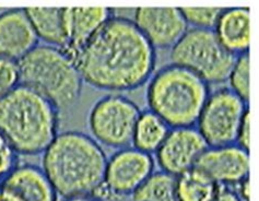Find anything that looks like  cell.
<instances>
[{
    "label": "cell",
    "mask_w": 259,
    "mask_h": 201,
    "mask_svg": "<svg viewBox=\"0 0 259 201\" xmlns=\"http://www.w3.org/2000/svg\"><path fill=\"white\" fill-rule=\"evenodd\" d=\"M74 62L83 83L120 93L149 81L155 70L156 51L132 19L113 15L77 54Z\"/></svg>",
    "instance_id": "cell-1"
},
{
    "label": "cell",
    "mask_w": 259,
    "mask_h": 201,
    "mask_svg": "<svg viewBox=\"0 0 259 201\" xmlns=\"http://www.w3.org/2000/svg\"><path fill=\"white\" fill-rule=\"evenodd\" d=\"M107 156L98 141L81 131L59 132L45 150L42 170L64 199L92 196L103 190Z\"/></svg>",
    "instance_id": "cell-2"
},
{
    "label": "cell",
    "mask_w": 259,
    "mask_h": 201,
    "mask_svg": "<svg viewBox=\"0 0 259 201\" xmlns=\"http://www.w3.org/2000/svg\"><path fill=\"white\" fill-rule=\"evenodd\" d=\"M59 111L23 84L0 98V135L16 154L38 156L58 135Z\"/></svg>",
    "instance_id": "cell-3"
},
{
    "label": "cell",
    "mask_w": 259,
    "mask_h": 201,
    "mask_svg": "<svg viewBox=\"0 0 259 201\" xmlns=\"http://www.w3.org/2000/svg\"><path fill=\"white\" fill-rule=\"evenodd\" d=\"M210 86L195 73L169 64L149 80L147 103L169 128L195 127L208 96Z\"/></svg>",
    "instance_id": "cell-4"
},
{
    "label": "cell",
    "mask_w": 259,
    "mask_h": 201,
    "mask_svg": "<svg viewBox=\"0 0 259 201\" xmlns=\"http://www.w3.org/2000/svg\"><path fill=\"white\" fill-rule=\"evenodd\" d=\"M18 65L20 84L49 99L58 111L79 100L83 80L74 59L64 49L38 44Z\"/></svg>",
    "instance_id": "cell-5"
},
{
    "label": "cell",
    "mask_w": 259,
    "mask_h": 201,
    "mask_svg": "<svg viewBox=\"0 0 259 201\" xmlns=\"http://www.w3.org/2000/svg\"><path fill=\"white\" fill-rule=\"evenodd\" d=\"M236 57L220 43L213 30L193 28L169 52L173 65L192 71L209 86L228 82Z\"/></svg>",
    "instance_id": "cell-6"
},
{
    "label": "cell",
    "mask_w": 259,
    "mask_h": 201,
    "mask_svg": "<svg viewBox=\"0 0 259 201\" xmlns=\"http://www.w3.org/2000/svg\"><path fill=\"white\" fill-rule=\"evenodd\" d=\"M140 114L139 106L119 93L101 97L89 113L91 137L102 146L117 150L132 146Z\"/></svg>",
    "instance_id": "cell-7"
},
{
    "label": "cell",
    "mask_w": 259,
    "mask_h": 201,
    "mask_svg": "<svg viewBox=\"0 0 259 201\" xmlns=\"http://www.w3.org/2000/svg\"><path fill=\"white\" fill-rule=\"evenodd\" d=\"M248 111V103L229 88L218 89L210 92L195 127L208 146L234 144Z\"/></svg>",
    "instance_id": "cell-8"
},
{
    "label": "cell",
    "mask_w": 259,
    "mask_h": 201,
    "mask_svg": "<svg viewBox=\"0 0 259 201\" xmlns=\"http://www.w3.org/2000/svg\"><path fill=\"white\" fill-rule=\"evenodd\" d=\"M152 154L134 146L116 151L107 159L103 190L99 199L131 196L155 171Z\"/></svg>",
    "instance_id": "cell-9"
},
{
    "label": "cell",
    "mask_w": 259,
    "mask_h": 201,
    "mask_svg": "<svg viewBox=\"0 0 259 201\" xmlns=\"http://www.w3.org/2000/svg\"><path fill=\"white\" fill-rule=\"evenodd\" d=\"M208 148L196 127L171 128L155 154L160 171L179 176L195 167L197 161Z\"/></svg>",
    "instance_id": "cell-10"
},
{
    "label": "cell",
    "mask_w": 259,
    "mask_h": 201,
    "mask_svg": "<svg viewBox=\"0 0 259 201\" xmlns=\"http://www.w3.org/2000/svg\"><path fill=\"white\" fill-rule=\"evenodd\" d=\"M132 20L155 51L171 49L189 29L180 8L173 7H140Z\"/></svg>",
    "instance_id": "cell-11"
},
{
    "label": "cell",
    "mask_w": 259,
    "mask_h": 201,
    "mask_svg": "<svg viewBox=\"0 0 259 201\" xmlns=\"http://www.w3.org/2000/svg\"><path fill=\"white\" fill-rule=\"evenodd\" d=\"M195 167L215 184L233 187L249 177V152L235 143L208 146Z\"/></svg>",
    "instance_id": "cell-12"
},
{
    "label": "cell",
    "mask_w": 259,
    "mask_h": 201,
    "mask_svg": "<svg viewBox=\"0 0 259 201\" xmlns=\"http://www.w3.org/2000/svg\"><path fill=\"white\" fill-rule=\"evenodd\" d=\"M24 8L0 11V57L19 62L38 45Z\"/></svg>",
    "instance_id": "cell-13"
},
{
    "label": "cell",
    "mask_w": 259,
    "mask_h": 201,
    "mask_svg": "<svg viewBox=\"0 0 259 201\" xmlns=\"http://www.w3.org/2000/svg\"><path fill=\"white\" fill-rule=\"evenodd\" d=\"M113 15L105 7H66L68 44L64 51L74 59Z\"/></svg>",
    "instance_id": "cell-14"
},
{
    "label": "cell",
    "mask_w": 259,
    "mask_h": 201,
    "mask_svg": "<svg viewBox=\"0 0 259 201\" xmlns=\"http://www.w3.org/2000/svg\"><path fill=\"white\" fill-rule=\"evenodd\" d=\"M0 186L20 201H58V193L42 167L32 164L16 165Z\"/></svg>",
    "instance_id": "cell-15"
},
{
    "label": "cell",
    "mask_w": 259,
    "mask_h": 201,
    "mask_svg": "<svg viewBox=\"0 0 259 201\" xmlns=\"http://www.w3.org/2000/svg\"><path fill=\"white\" fill-rule=\"evenodd\" d=\"M250 11L248 7L224 8L214 26L220 43L238 56L248 53L250 44Z\"/></svg>",
    "instance_id": "cell-16"
},
{
    "label": "cell",
    "mask_w": 259,
    "mask_h": 201,
    "mask_svg": "<svg viewBox=\"0 0 259 201\" xmlns=\"http://www.w3.org/2000/svg\"><path fill=\"white\" fill-rule=\"evenodd\" d=\"M24 10L39 41L53 47H67L66 7H26Z\"/></svg>",
    "instance_id": "cell-17"
},
{
    "label": "cell",
    "mask_w": 259,
    "mask_h": 201,
    "mask_svg": "<svg viewBox=\"0 0 259 201\" xmlns=\"http://www.w3.org/2000/svg\"><path fill=\"white\" fill-rule=\"evenodd\" d=\"M169 127L151 111L141 112L136 124L133 146L142 152L154 154L164 141Z\"/></svg>",
    "instance_id": "cell-18"
},
{
    "label": "cell",
    "mask_w": 259,
    "mask_h": 201,
    "mask_svg": "<svg viewBox=\"0 0 259 201\" xmlns=\"http://www.w3.org/2000/svg\"><path fill=\"white\" fill-rule=\"evenodd\" d=\"M217 185L197 167L176 176V193L179 201H208Z\"/></svg>",
    "instance_id": "cell-19"
},
{
    "label": "cell",
    "mask_w": 259,
    "mask_h": 201,
    "mask_svg": "<svg viewBox=\"0 0 259 201\" xmlns=\"http://www.w3.org/2000/svg\"><path fill=\"white\" fill-rule=\"evenodd\" d=\"M133 201H179L176 176L163 171H154L132 195Z\"/></svg>",
    "instance_id": "cell-20"
},
{
    "label": "cell",
    "mask_w": 259,
    "mask_h": 201,
    "mask_svg": "<svg viewBox=\"0 0 259 201\" xmlns=\"http://www.w3.org/2000/svg\"><path fill=\"white\" fill-rule=\"evenodd\" d=\"M229 89L245 102H249V53L236 57L228 78Z\"/></svg>",
    "instance_id": "cell-21"
},
{
    "label": "cell",
    "mask_w": 259,
    "mask_h": 201,
    "mask_svg": "<svg viewBox=\"0 0 259 201\" xmlns=\"http://www.w3.org/2000/svg\"><path fill=\"white\" fill-rule=\"evenodd\" d=\"M224 8L222 7H181L188 28L213 30Z\"/></svg>",
    "instance_id": "cell-22"
},
{
    "label": "cell",
    "mask_w": 259,
    "mask_h": 201,
    "mask_svg": "<svg viewBox=\"0 0 259 201\" xmlns=\"http://www.w3.org/2000/svg\"><path fill=\"white\" fill-rule=\"evenodd\" d=\"M20 84L19 65L15 60L0 57V98Z\"/></svg>",
    "instance_id": "cell-23"
},
{
    "label": "cell",
    "mask_w": 259,
    "mask_h": 201,
    "mask_svg": "<svg viewBox=\"0 0 259 201\" xmlns=\"http://www.w3.org/2000/svg\"><path fill=\"white\" fill-rule=\"evenodd\" d=\"M17 154L6 139L0 135V185L8 174L15 169Z\"/></svg>",
    "instance_id": "cell-24"
},
{
    "label": "cell",
    "mask_w": 259,
    "mask_h": 201,
    "mask_svg": "<svg viewBox=\"0 0 259 201\" xmlns=\"http://www.w3.org/2000/svg\"><path fill=\"white\" fill-rule=\"evenodd\" d=\"M238 146H241L244 150L249 152L250 146V111H248L242 120L240 128L237 131L236 142Z\"/></svg>",
    "instance_id": "cell-25"
},
{
    "label": "cell",
    "mask_w": 259,
    "mask_h": 201,
    "mask_svg": "<svg viewBox=\"0 0 259 201\" xmlns=\"http://www.w3.org/2000/svg\"><path fill=\"white\" fill-rule=\"evenodd\" d=\"M208 201H242L233 187L227 185H217L213 195Z\"/></svg>",
    "instance_id": "cell-26"
},
{
    "label": "cell",
    "mask_w": 259,
    "mask_h": 201,
    "mask_svg": "<svg viewBox=\"0 0 259 201\" xmlns=\"http://www.w3.org/2000/svg\"><path fill=\"white\" fill-rule=\"evenodd\" d=\"M235 189L237 196L240 197L242 201H249V192H250V186H249V177L241 180L240 183H237L235 186H233Z\"/></svg>",
    "instance_id": "cell-27"
},
{
    "label": "cell",
    "mask_w": 259,
    "mask_h": 201,
    "mask_svg": "<svg viewBox=\"0 0 259 201\" xmlns=\"http://www.w3.org/2000/svg\"><path fill=\"white\" fill-rule=\"evenodd\" d=\"M0 201H20V199L15 193L0 186Z\"/></svg>",
    "instance_id": "cell-28"
},
{
    "label": "cell",
    "mask_w": 259,
    "mask_h": 201,
    "mask_svg": "<svg viewBox=\"0 0 259 201\" xmlns=\"http://www.w3.org/2000/svg\"><path fill=\"white\" fill-rule=\"evenodd\" d=\"M66 201H102L101 199L92 196H84V197H76L71 199H67Z\"/></svg>",
    "instance_id": "cell-29"
}]
</instances>
